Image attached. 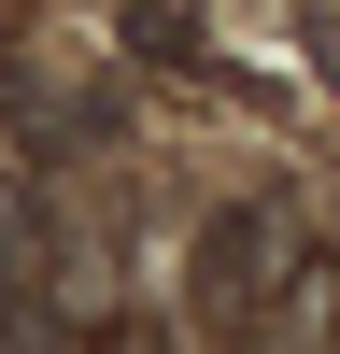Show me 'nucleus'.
Here are the masks:
<instances>
[{
    "mask_svg": "<svg viewBox=\"0 0 340 354\" xmlns=\"http://www.w3.org/2000/svg\"><path fill=\"white\" fill-rule=\"evenodd\" d=\"M100 354H170V340L156 326H100Z\"/></svg>",
    "mask_w": 340,
    "mask_h": 354,
    "instance_id": "f03ea898",
    "label": "nucleus"
},
{
    "mask_svg": "<svg viewBox=\"0 0 340 354\" xmlns=\"http://www.w3.org/2000/svg\"><path fill=\"white\" fill-rule=\"evenodd\" d=\"M298 227L270 213V198H241V213H213L198 227V270H185V298H198V340H227V354H255V326H270L283 298H298Z\"/></svg>",
    "mask_w": 340,
    "mask_h": 354,
    "instance_id": "f257e3e1",
    "label": "nucleus"
}]
</instances>
